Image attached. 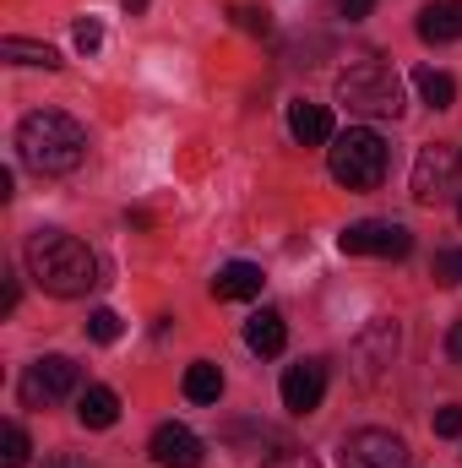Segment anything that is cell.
I'll list each match as a JSON object with an SVG mask.
<instances>
[{"label": "cell", "instance_id": "6da1fadb", "mask_svg": "<svg viewBox=\"0 0 462 468\" xmlns=\"http://www.w3.org/2000/svg\"><path fill=\"white\" fill-rule=\"evenodd\" d=\"M27 272L44 294L55 300H77L99 283V256L66 229H38L27 239Z\"/></svg>", "mask_w": 462, "mask_h": 468}, {"label": "cell", "instance_id": "7a4b0ae2", "mask_svg": "<svg viewBox=\"0 0 462 468\" xmlns=\"http://www.w3.org/2000/svg\"><path fill=\"white\" fill-rule=\"evenodd\" d=\"M16 153L33 175H71L88 158V131L66 110H33L16 125Z\"/></svg>", "mask_w": 462, "mask_h": 468}, {"label": "cell", "instance_id": "3957f363", "mask_svg": "<svg viewBox=\"0 0 462 468\" xmlns=\"http://www.w3.org/2000/svg\"><path fill=\"white\" fill-rule=\"evenodd\" d=\"M338 104L359 120H397L403 115V77L386 60H353L338 71Z\"/></svg>", "mask_w": 462, "mask_h": 468}, {"label": "cell", "instance_id": "277c9868", "mask_svg": "<svg viewBox=\"0 0 462 468\" xmlns=\"http://www.w3.org/2000/svg\"><path fill=\"white\" fill-rule=\"evenodd\" d=\"M386 164H392V147L370 125H348V131L332 136V147H327V169H332V180L348 186V191H375L386 180Z\"/></svg>", "mask_w": 462, "mask_h": 468}, {"label": "cell", "instance_id": "5b68a950", "mask_svg": "<svg viewBox=\"0 0 462 468\" xmlns=\"http://www.w3.org/2000/svg\"><path fill=\"white\" fill-rule=\"evenodd\" d=\"M397 344H403L397 322H392V316H370V322L353 333V344H348L353 376H359L364 387H381V381H386V370L397 365Z\"/></svg>", "mask_w": 462, "mask_h": 468}, {"label": "cell", "instance_id": "8992f818", "mask_svg": "<svg viewBox=\"0 0 462 468\" xmlns=\"http://www.w3.org/2000/svg\"><path fill=\"white\" fill-rule=\"evenodd\" d=\"M457 197H462V158H457V147H441V142L419 147V158H414V202L441 207V202H457Z\"/></svg>", "mask_w": 462, "mask_h": 468}, {"label": "cell", "instance_id": "52a82bcc", "mask_svg": "<svg viewBox=\"0 0 462 468\" xmlns=\"http://www.w3.org/2000/svg\"><path fill=\"white\" fill-rule=\"evenodd\" d=\"M343 468H414V452L392 431H353L343 441Z\"/></svg>", "mask_w": 462, "mask_h": 468}, {"label": "cell", "instance_id": "ba28073f", "mask_svg": "<svg viewBox=\"0 0 462 468\" xmlns=\"http://www.w3.org/2000/svg\"><path fill=\"white\" fill-rule=\"evenodd\" d=\"M82 387V370H77V359H66V354H44L33 370H27V381H22V398L38 409V403H60V398H71Z\"/></svg>", "mask_w": 462, "mask_h": 468}, {"label": "cell", "instance_id": "9c48e42d", "mask_svg": "<svg viewBox=\"0 0 462 468\" xmlns=\"http://www.w3.org/2000/svg\"><path fill=\"white\" fill-rule=\"evenodd\" d=\"M338 245H343L348 256H408V250H414V234L403 229V224L364 218V224H348V229L338 234Z\"/></svg>", "mask_w": 462, "mask_h": 468}, {"label": "cell", "instance_id": "30bf717a", "mask_svg": "<svg viewBox=\"0 0 462 468\" xmlns=\"http://www.w3.org/2000/svg\"><path fill=\"white\" fill-rule=\"evenodd\" d=\"M327 398V365L321 359H299L283 370V409L289 414H316Z\"/></svg>", "mask_w": 462, "mask_h": 468}, {"label": "cell", "instance_id": "8fae6325", "mask_svg": "<svg viewBox=\"0 0 462 468\" xmlns=\"http://www.w3.org/2000/svg\"><path fill=\"white\" fill-rule=\"evenodd\" d=\"M147 452H152L158 468H202V441H196L185 425H158Z\"/></svg>", "mask_w": 462, "mask_h": 468}, {"label": "cell", "instance_id": "7c38bea8", "mask_svg": "<svg viewBox=\"0 0 462 468\" xmlns=\"http://www.w3.org/2000/svg\"><path fill=\"white\" fill-rule=\"evenodd\" d=\"M289 131H294V142L299 147H321V142H332L338 131H332V110L327 104H289Z\"/></svg>", "mask_w": 462, "mask_h": 468}, {"label": "cell", "instance_id": "4fadbf2b", "mask_svg": "<svg viewBox=\"0 0 462 468\" xmlns=\"http://www.w3.org/2000/svg\"><path fill=\"white\" fill-rule=\"evenodd\" d=\"M419 38L425 44H457L462 38V0H436L419 11Z\"/></svg>", "mask_w": 462, "mask_h": 468}, {"label": "cell", "instance_id": "5bb4252c", "mask_svg": "<svg viewBox=\"0 0 462 468\" xmlns=\"http://www.w3.org/2000/svg\"><path fill=\"white\" fill-rule=\"evenodd\" d=\"M245 344H250V354H261V359L283 354V344H289V327H283V316H278V311H256V316L245 322Z\"/></svg>", "mask_w": 462, "mask_h": 468}, {"label": "cell", "instance_id": "9a60e30c", "mask_svg": "<svg viewBox=\"0 0 462 468\" xmlns=\"http://www.w3.org/2000/svg\"><path fill=\"white\" fill-rule=\"evenodd\" d=\"M261 283H267V278H261L256 261H229V267L213 278V294H218V300H256Z\"/></svg>", "mask_w": 462, "mask_h": 468}, {"label": "cell", "instance_id": "2e32d148", "mask_svg": "<svg viewBox=\"0 0 462 468\" xmlns=\"http://www.w3.org/2000/svg\"><path fill=\"white\" fill-rule=\"evenodd\" d=\"M77 420H82L88 431H110L120 420V398L110 387H82V392H77Z\"/></svg>", "mask_w": 462, "mask_h": 468}, {"label": "cell", "instance_id": "e0dca14e", "mask_svg": "<svg viewBox=\"0 0 462 468\" xmlns=\"http://www.w3.org/2000/svg\"><path fill=\"white\" fill-rule=\"evenodd\" d=\"M0 55L16 60V66H44V71H60V49L55 44H33V38H0Z\"/></svg>", "mask_w": 462, "mask_h": 468}, {"label": "cell", "instance_id": "ac0fdd59", "mask_svg": "<svg viewBox=\"0 0 462 468\" xmlns=\"http://www.w3.org/2000/svg\"><path fill=\"white\" fill-rule=\"evenodd\" d=\"M185 398H191V403H218V398H224V370H218L213 359H196V365L185 370Z\"/></svg>", "mask_w": 462, "mask_h": 468}, {"label": "cell", "instance_id": "d6986e66", "mask_svg": "<svg viewBox=\"0 0 462 468\" xmlns=\"http://www.w3.org/2000/svg\"><path fill=\"white\" fill-rule=\"evenodd\" d=\"M414 88H419V99H425L430 110H452V99H457V82H452L446 71H436V66H419V71H414Z\"/></svg>", "mask_w": 462, "mask_h": 468}, {"label": "cell", "instance_id": "ffe728a7", "mask_svg": "<svg viewBox=\"0 0 462 468\" xmlns=\"http://www.w3.org/2000/svg\"><path fill=\"white\" fill-rule=\"evenodd\" d=\"M27 452H33L27 431H22L16 420H5V447H0V468H27Z\"/></svg>", "mask_w": 462, "mask_h": 468}, {"label": "cell", "instance_id": "44dd1931", "mask_svg": "<svg viewBox=\"0 0 462 468\" xmlns=\"http://www.w3.org/2000/svg\"><path fill=\"white\" fill-rule=\"evenodd\" d=\"M88 338H93V344H115L120 338V316L115 311H93V316H88Z\"/></svg>", "mask_w": 462, "mask_h": 468}, {"label": "cell", "instance_id": "7402d4cb", "mask_svg": "<svg viewBox=\"0 0 462 468\" xmlns=\"http://www.w3.org/2000/svg\"><path fill=\"white\" fill-rule=\"evenodd\" d=\"M71 38H77V49H82V55H93V49L104 44V22H99V16H82V22L71 27Z\"/></svg>", "mask_w": 462, "mask_h": 468}, {"label": "cell", "instance_id": "603a6c76", "mask_svg": "<svg viewBox=\"0 0 462 468\" xmlns=\"http://www.w3.org/2000/svg\"><path fill=\"white\" fill-rule=\"evenodd\" d=\"M436 283H462V250H441L436 256Z\"/></svg>", "mask_w": 462, "mask_h": 468}, {"label": "cell", "instance_id": "cb8c5ba5", "mask_svg": "<svg viewBox=\"0 0 462 468\" xmlns=\"http://www.w3.org/2000/svg\"><path fill=\"white\" fill-rule=\"evenodd\" d=\"M436 436H462V403H446L436 414Z\"/></svg>", "mask_w": 462, "mask_h": 468}, {"label": "cell", "instance_id": "d4e9b609", "mask_svg": "<svg viewBox=\"0 0 462 468\" xmlns=\"http://www.w3.org/2000/svg\"><path fill=\"white\" fill-rule=\"evenodd\" d=\"M234 16H239V27H245V33H272V16H267V11H250V5H239Z\"/></svg>", "mask_w": 462, "mask_h": 468}, {"label": "cell", "instance_id": "484cf974", "mask_svg": "<svg viewBox=\"0 0 462 468\" xmlns=\"http://www.w3.org/2000/svg\"><path fill=\"white\" fill-rule=\"evenodd\" d=\"M261 468H321L310 452H283V458H272V463H261Z\"/></svg>", "mask_w": 462, "mask_h": 468}, {"label": "cell", "instance_id": "4316f807", "mask_svg": "<svg viewBox=\"0 0 462 468\" xmlns=\"http://www.w3.org/2000/svg\"><path fill=\"white\" fill-rule=\"evenodd\" d=\"M338 5H343V16H348V22H364L375 0H338Z\"/></svg>", "mask_w": 462, "mask_h": 468}, {"label": "cell", "instance_id": "83f0119b", "mask_svg": "<svg viewBox=\"0 0 462 468\" xmlns=\"http://www.w3.org/2000/svg\"><path fill=\"white\" fill-rule=\"evenodd\" d=\"M446 354L462 365V322H452V333H446Z\"/></svg>", "mask_w": 462, "mask_h": 468}, {"label": "cell", "instance_id": "f1b7e54d", "mask_svg": "<svg viewBox=\"0 0 462 468\" xmlns=\"http://www.w3.org/2000/svg\"><path fill=\"white\" fill-rule=\"evenodd\" d=\"M44 468H93V463H88V458H71V452H66V458H49Z\"/></svg>", "mask_w": 462, "mask_h": 468}, {"label": "cell", "instance_id": "f546056e", "mask_svg": "<svg viewBox=\"0 0 462 468\" xmlns=\"http://www.w3.org/2000/svg\"><path fill=\"white\" fill-rule=\"evenodd\" d=\"M120 5H125L131 16H142V11H147V0H120Z\"/></svg>", "mask_w": 462, "mask_h": 468}, {"label": "cell", "instance_id": "4dcf8cb0", "mask_svg": "<svg viewBox=\"0 0 462 468\" xmlns=\"http://www.w3.org/2000/svg\"><path fill=\"white\" fill-rule=\"evenodd\" d=\"M457 213H462V202H457Z\"/></svg>", "mask_w": 462, "mask_h": 468}]
</instances>
